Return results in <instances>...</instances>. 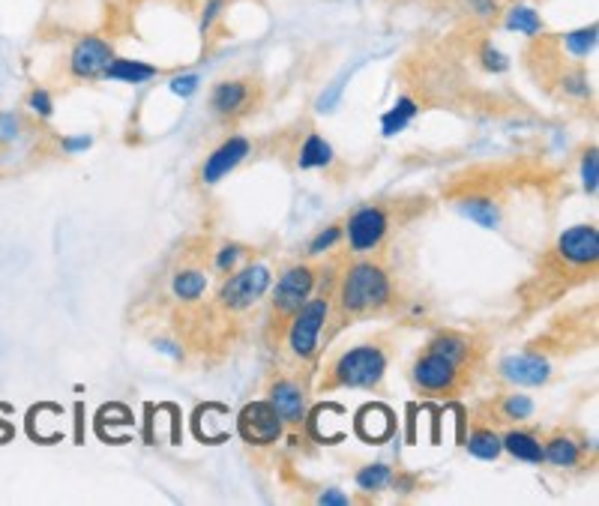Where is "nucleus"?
<instances>
[{"mask_svg": "<svg viewBox=\"0 0 599 506\" xmlns=\"http://www.w3.org/2000/svg\"><path fill=\"white\" fill-rule=\"evenodd\" d=\"M393 426H396L393 411L384 408V405H366V408L357 414V420H354V429H357V435H360L366 444H381V441H387V438L393 435Z\"/></svg>", "mask_w": 599, "mask_h": 506, "instance_id": "nucleus-15", "label": "nucleus"}, {"mask_svg": "<svg viewBox=\"0 0 599 506\" xmlns=\"http://www.w3.org/2000/svg\"><path fill=\"white\" fill-rule=\"evenodd\" d=\"M507 30H516V33H525V36H540L543 33V15L531 6V3H513L507 9V18H504Z\"/></svg>", "mask_w": 599, "mask_h": 506, "instance_id": "nucleus-20", "label": "nucleus"}, {"mask_svg": "<svg viewBox=\"0 0 599 506\" xmlns=\"http://www.w3.org/2000/svg\"><path fill=\"white\" fill-rule=\"evenodd\" d=\"M111 60H114V45L108 39L90 33L72 45V51L66 57V72L75 81H90V78H99Z\"/></svg>", "mask_w": 599, "mask_h": 506, "instance_id": "nucleus-10", "label": "nucleus"}, {"mask_svg": "<svg viewBox=\"0 0 599 506\" xmlns=\"http://www.w3.org/2000/svg\"><path fill=\"white\" fill-rule=\"evenodd\" d=\"M228 6V0H204V12H201V36L210 33V27L216 24V18L222 15V9Z\"/></svg>", "mask_w": 599, "mask_h": 506, "instance_id": "nucleus-35", "label": "nucleus"}, {"mask_svg": "<svg viewBox=\"0 0 599 506\" xmlns=\"http://www.w3.org/2000/svg\"><path fill=\"white\" fill-rule=\"evenodd\" d=\"M315 285H318V270L309 264H291L279 276L270 297V330H276V336L288 327L297 309L315 294Z\"/></svg>", "mask_w": 599, "mask_h": 506, "instance_id": "nucleus-4", "label": "nucleus"}, {"mask_svg": "<svg viewBox=\"0 0 599 506\" xmlns=\"http://www.w3.org/2000/svg\"><path fill=\"white\" fill-rule=\"evenodd\" d=\"M207 291V273L201 267H180L171 276V297L183 306H195Z\"/></svg>", "mask_w": 599, "mask_h": 506, "instance_id": "nucleus-16", "label": "nucleus"}, {"mask_svg": "<svg viewBox=\"0 0 599 506\" xmlns=\"http://www.w3.org/2000/svg\"><path fill=\"white\" fill-rule=\"evenodd\" d=\"M555 255L573 270H597L599 231L597 225H576L564 231L555 243Z\"/></svg>", "mask_w": 599, "mask_h": 506, "instance_id": "nucleus-11", "label": "nucleus"}, {"mask_svg": "<svg viewBox=\"0 0 599 506\" xmlns=\"http://www.w3.org/2000/svg\"><path fill=\"white\" fill-rule=\"evenodd\" d=\"M339 240H342V228H339V225H327L321 234H315V240L309 243L306 252H309V255H324V252H330Z\"/></svg>", "mask_w": 599, "mask_h": 506, "instance_id": "nucleus-33", "label": "nucleus"}, {"mask_svg": "<svg viewBox=\"0 0 599 506\" xmlns=\"http://www.w3.org/2000/svg\"><path fill=\"white\" fill-rule=\"evenodd\" d=\"M27 132V120L18 111H0V150L15 144Z\"/></svg>", "mask_w": 599, "mask_h": 506, "instance_id": "nucleus-28", "label": "nucleus"}, {"mask_svg": "<svg viewBox=\"0 0 599 506\" xmlns=\"http://www.w3.org/2000/svg\"><path fill=\"white\" fill-rule=\"evenodd\" d=\"M252 153V144H249V138H243V135H231V138H225L210 156H207V162L201 165V171H198V180L204 183V186H213V183H219L222 177H228L246 156Z\"/></svg>", "mask_w": 599, "mask_h": 506, "instance_id": "nucleus-13", "label": "nucleus"}, {"mask_svg": "<svg viewBox=\"0 0 599 506\" xmlns=\"http://www.w3.org/2000/svg\"><path fill=\"white\" fill-rule=\"evenodd\" d=\"M60 144H63L66 153H78V150H87V147H90V138H87V135H78V138H63Z\"/></svg>", "mask_w": 599, "mask_h": 506, "instance_id": "nucleus-38", "label": "nucleus"}, {"mask_svg": "<svg viewBox=\"0 0 599 506\" xmlns=\"http://www.w3.org/2000/svg\"><path fill=\"white\" fill-rule=\"evenodd\" d=\"M390 369V351L378 342L357 345L333 360L327 369L324 387H354V390H375L381 387Z\"/></svg>", "mask_w": 599, "mask_h": 506, "instance_id": "nucleus-2", "label": "nucleus"}, {"mask_svg": "<svg viewBox=\"0 0 599 506\" xmlns=\"http://www.w3.org/2000/svg\"><path fill=\"white\" fill-rule=\"evenodd\" d=\"M27 111L36 114V117H51L54 114V96L48 90H42V87L30 90L27 93Z\"/></svg>", "mask_w": 599, "mask_h": 506, "instance_id": "nucleus-32", "label": "nucleus"}, {"mask_svg": "<svg viewBox=\"0 0 599 506\" xmlns=\"http://www.w3.org/2000/svg\"><path fill=\"white\" fill-rule=\"evenodd\" d=\"M267 402L276 408L285 426H300L306 423V408H309V393L297 378L279 375L267 387Z\"/></svg>", "mask_w": 599, "mask_h": 506, "instance_id": "nucleus-12", "label": "nucleus"}, {"mask_svg": "<svg viewBox=\"0 0 599 506\" xmlns=\"http://www.w3.org/2000/svg\"><path fill=\"white\" fill-rule=\"evenodd\" d=\"M321 504L327 506H348L351 501H348V495H342V492H336V489H330V492H324L321 498H318Z\"/></svg>", "mask_w": 599, "mask_h": 506, "instance_id": "nucleus-39", "label": "nucleus"}, {"mask_svg": "<svg viewBox=\"0 0 599 506\" xmlns=\"http://www.w3.org/2000/svg\"><path fill=\"white\" fill-rule=\"evenodd\" d=\"M285 432L282 417L276 414V408L264 399V402H249L240 414H237V435L249 444V447H273Z\"/></svg>", "mask_w": 599, "mask_h": 506, "instance_id": "nucleus-9", "label": "nucleus"}, {"mask_svg": "<svg viewBox=\"0 0 599 506\" xmlns=\"http://www.w3.org/2000/svg\"><path fill=\"white\" fill-rule=\"evenodd\" d=\"M330 312H333V303L330 297H309L297 315L288 321L285 327V342H288V351L297 363H309L315 354H318V345H321V333L330 321Z\"/></svg>", "mask_w": 599, "mask_h": 506, "instance_id": "nucleus-5", "label": "nucleus"}, {"mask_svg": "<svg viewBox=\"0 0 599 506\" xmlns=\"http://www.w3.org/2000/svg\"><path fill=\"white\" fill-rule=\"evenodd\" d=\"M186 3H201V0H186Z\"/></svg>", "mask_w": 599, "mask_h": 506, "instance_id": "nucleus-40", "label": "nucleus"}, {"mask_svg": "<svg viewBox=\"0 0 599 506\" xmlns=\"http://www.w3.org/2000/svg\"><path fill=\"white\" fill-rule=\"evenodd\" d=\"M561 87H564V93H570V96H576V99H588V96H591V84H588L585 69H570V72H564V75H561Z\"/></svg>", "mask_w": 599, "mask_h": 506, "instance_id": "nucleus-30", "label": "nucleus"}, {"mask_svg": "<svg viewBox=\"0 0 599 506\" xmlns=\"http://www.w3.org/2000/svg\"><path fill=\"white\" fill-rule=\"evenodd\" d=\"M270 288V270L264 264H246L228 276L216 294V309L228 315H246L252 312Z\"/></svg>", "mask_w": 599, "mask_h": 506, "instance_id": "nucleus-6", "label": "nucleus"}, {"mask_svg": "<svg viewBox=\"0 0 599 506\" xmlns=\"http://www.w3.org/2000/svg\"><path fill=\"white\" fill-rule=\"evenodd\" d=\"M396 297L393 276L378 258L360 255L336 285V318L342 324L381 315Z\"/></svg>", "mask_w": 599, "mask_h": 506, "instance_id": "nucleus-1", "label": "nucleus"}, {"mask_svg": "<svg viewBox=\"0 0 599 506\" xmlns=\"http://www.w3.org/2000/svg\"><path fill=\"white\" fill-rule=\"evenodd\" d=\"M471 372H474L471 366H462V363L450 360L447 354L426 345V351L417 354V360H414L411 381L423 396L447 399V396H459L468 387Z\"/></svg>", "mask_w": 599, "mask_h": 506, "instance_id": "nucleus-3", "label": "nucleus"}, {"mask_svg": "<svg viewBox=\"0 0 599 506\" xmlns=\"http://www.w3.org/2000/svg\"><path fill=\"white\" fill-rule=\"evenodd\" d=\"M597 183H599V159H597V147L585 150L582 156V186L588 195H597Z\"/></svg>", "mask_w": 599, "mask_h": 506, "instance_id": "nucleus-31", "label": "nucleus"}, {"mask_svg": "<svg viewBox=\"0 0 599 506\" xmlns=\"http://www.w3.org/2000/svg\"><path fill=\"white\" fill-rule=\"evenodd\" d=\"M258 102H261V90L252 78H225V81H216L210 90V111L225 123L249 117L258 108Z\"/></svg>", "mask_w": 599, "mask_h": 506, "instance_id": "nucleus-8", "label": "nucleus"}, {"mask_svg": "<svg viewBox=\"0 0 599 506\" xmlns=\"http://www.w3.org/2000/svg\"><path fill=\"white\" fill-rule=\"evenodd\" d=\"M417 111H420V105H417V99H411V96H402L384 117H381V129H384V135L390 138V135H396V132H402L414 117H417Z\"/></svg>", "mask_w": 599, "mask_h": 506, "instance_id": "nucleus-23", "label": "nucleus"}, {"mask_svg": "<svg viewBox=\"0 0 599 506\" xmlns=\"http://www.w3.org/2000/svg\"><path fill=\"white\" fill-rule=\"evenodd\" d=\"M243 252H246L243 246H222L219 255H216V270L219 273H234V267L243 258Z\"/></svg>", "mask_w": 599, "mask_h": 506, "instance_id": "nucleus-34", "label": "nucleus"}, {"mask_svg": "<svg viewBox=\"0 0 599 506\" xmlns=\"http://www.w3.org/2000/svg\"><path fill=\"white\" fill-rule=\"evenodd\" d=\"M468 3H471V9H474L480 18H495L498 9H501V0H468Z\"/></svg>", "mask_w": 599, "mask_h": 506, "instance_id": "nucleus-37", "label": "nucleus"}, {"mask_svg": "<svg viewBox=\"0 0 599 506\" xmlns=\"http://www.w3.org/2000/svg\"><path fill=\"white\" fill-rule=\"evenodd\" d=\"M390 225H393V219H390L387 207H381V204L357 207L342 228V237L348 240V252L351 255H372L375 249L384 246Z\"/></svg>", "mask_w": 599, "mask_h": 506, "instance_id": "nucleus-7", "label": "nucleus"}, {"mask_svg": "<svg viewBox=\"0 0 599 506\" xmlns=\"http://www.w3.org/2000/svg\"><path fill=\"white\" fill-rule=\"evenodd\" d=\"M333 147H330V141H324L318 132H312V135H306V141L300 144V153H297V165L300 168H327V165H333Z\"/></svg>", "mask_w": 599, "mask_h": 506, "instance_id": "nucleus-21", "label": "nucleus"}, {"mask_svg": "<svg viewBox=\"0 0 599 506\" xmlns=\"http://www.w3.org/2000/svg\"><path fill=\"white\" fill-rule=\"evenodd\" d=\"M501 444H504V450H507L513 459H519V462H531V465H540V462H543V441H540V435H534V432L513 429V432H507V435L501 438Z\"/></svg>", "mask_w": 599, "mask_h": 506, "instance_id": "nucleus-19", "label": "nucleus"}, {"mask_svg": "<svg viewBox=\"0 0 599 506\" xmlns=\"http://www.w3.org/2000/svg\"><path fill=\"white\" fill-rule=\"evenodd\" d=\"M390 483H393V471H390L387 465H381V462L366 465L363 471H357V486H360L363 492H381V489H387Z\"/></svg>", "mask_w": 599, "mask_h": 506, "instance_id": "nucleus-27", "label": "nucleus"}, {"mask_svg": "<svg viewBox=\"0 0 599 506\" xmlns=\"http://www.w3.org/2000/svg\"><path fill=\"white\" fill-rule=\"evenodd\" d=\"M585 459V450L576 438L570 435H552L546 444H543V462L561 468V471H570V468H579Z\"/></svg>", "mask_w": 599, "mask_h": 506, "instance_id": "nucleus-17", "label": "nucleus"}, {"mask_svg": "<svg viewBox=\"0 0 599 506\" xmlns=\"http://www.w3.org/2000/svg\"><path fill=\"white\" fill-rule=\"evenodd\" d=\"M564 48L573 60H585L594 54L597 48V24H588V27H579V30H570L564 36Z\"/></svg>", "mask_w": 599, "mask_h": 506, "instance_id": "nucleus-24", "label": "nucleus"}, {"mask_svg": "<svg viewBox=\"0 0 599 506\" xmlns=\"http://www.w3.org/2000/svg\"><path fill=\"white\" fill-rule=\"evenodd\" d=\"M480 63H483V69L492 72V75H504V72L510 69V57H507L495 42H489V39L480 45Z\"/></svg>", "mask_w": 599, "mask_h": 506, "instance_id": "nucleus-29", "label": "nucleus"}, {"mask_svg": "<svg viewBox=\"0 0 599 506\" xmlns=\"http://www.w3.org/2000/svg\"><path fill=\"white\" fill-rule=\"evenodd\" d=\"M498 372H501L504 381L516 384V387H543L552 378V366L540 354H513V357H504L501 366H498Z\"/></svg>", "mask_w": 599, "mask_h": 506, "instance_id": "nucleus-14", "label": "nucleus"}, {"mask_svg": "<svg viewBox=\"0 0 599 506\" xmlns=\"http://www.w3.org/2000/svg\"><path fill=\"white\" fill-rule=\"evenodd\" d=\"M462 213L468 216V219H474L477 225H483V228H495L498 225V207L492 204V198H465L462 201Z\"/></svg>", "mask_w": 599, "mask_h": 506, "instance_id": "nucleus-26", "label": "nucleus"}, {"mask_svg": "<svg viewBox=\"0 0 599 506\" xmlns=\"http://www.w3.org/2000/svg\"><path fill=\"white\" fill-rule=\"evenodd\" d=\"M534 417V402L525 393H507L498 402V420H510V423H525Z\"/></svg>", "mask_w": 599, "mask_h": 506, "instance_id": "nucleus-25", "label": "nucleus"}, {"mask_svg": "<svg viewBox=\"0 0 599 506\" xmlns=\"http://www.w3.org/2000/svg\"><path fill=\"white\" fill-rule=\"evenodd\" d=\"M468 453L474 459H483V462H495L501 453H504V444H501V435L495 429H486V426H477L471 435H468Z\"/></svg>", "mask_w": 599, "mask_h": 506, "instance_id": "nucleus-22", "label": "nucleus"}, {"mask_svg": "<svg viewBox=\"0 0 599 506\" xmlns=\"http://www.w3.org/2000/svg\"><path fill=\"white\" fill-rule=\"evenodd\" d=\"M156 75H159L156 66L141 63V60H129V57H114V60L105 66V72H102V78H108V81H123V84H144V81H150V78H156Z\"/></svg>", "mask_w": 599, "mask_h": 506, "instance_id": "nucleus-18", "label": "nucleus"}, {"mask_svg": "<svg viewBox=\"0 0 599 506\" xmlns=\"http://www.w3.org/2000/svg\"><path fill=\"white\" fill-rule=\"evenodd\" d=\"M171 90L177 93V96H192L195 90H198V75L195 72H186V75H177L174 81H171Z\"/></svg>", "mask_w": 599, "mask_h": 506, "instance_id": "nucleus-36", "label": "nucleus"}]
</instances>
